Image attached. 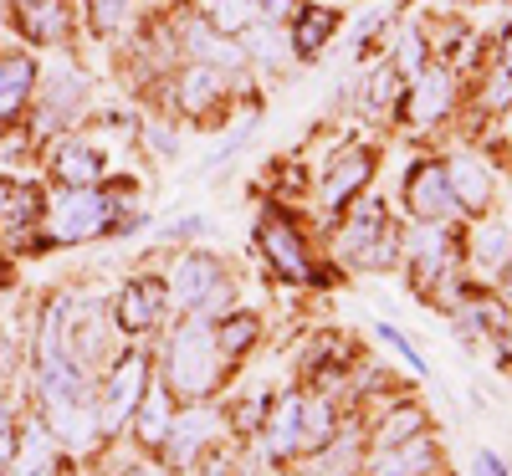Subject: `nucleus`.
Wrapping results in <instances>:
<instances>
[{"label":"nucleus","mask_w":512,"mask_h":476,"mask_svg":"<svg viewBox=\"0 0 512 476\" xmlns=\"http://www.w3.org/2000/svg\"><path fill=\"white\" fill-rule=\"evenodd\" d=\"M164 379H169V395L180 400L216 395L226 379V354L216 349V333L205 323H180V333L164 349Z\"/></svg>","instance_id":"nucleus-1"},{"label":"nucleus","mask_w":512,"mask_h":476,"mask_svg":"<svg viewBox=\"0 0 512 476\" xmlns=\"http://www.w3.org/2000/svg\"><path fill=\"white\" fill-rule=\"evenodd\" d=\"M379 338H384V343H390V349H395V354H400V359H405L410 369H425V359H420V354L410 349V343L400 338V328H390V323H379Z\"/></svg>","instance_id":"nucleus-33"},{"label":"nucleus","mask_w":512,"mask_h":476,"mask_svg":"<svg viewBox=\"0 0 512 476\" xmlns=\"http://www.w3.org/2000/svg\"><path fill=\"white\" fill-rule=\"evenodd\" d=\"M477 476H507V471H502V461L492 451H477Z\"/></svg>","instance_id":"nucleus-36"},{"label":"nucleus","mask_w":512,"mask_h":476,"mask_svg":"<svg viewBox=\"0 0 512 476\" xmlns=\"http://www.w3.org/2000/svg\"><path fill=\"white\" fill-rule=\"evenodd\" d=\"M410 256H415V287L431 292V282L446 272L451 241L441 236V226H425V221H420V231H415V241H410Z\"/></svg>","instance_id":"nucleus-12"},{"label":"nucleus","mask_w":512,"mask_h":476,"mask_svg":"<svg viewBox=\"0 0 512 476\" xmlns=\"http://www.w3.org/2000/svg\"><path fill=\"white\" fill-rule=\"evenodd\" d=\"M333 26H338V16H333L328 6L297 11V26H292V47H297V57H318V52H323V41L333 36Z\"/></svg>","instance_id":"nucleus-17"},{"label":"nucleus","mask_w":512,"mask_h":476,"mask_svg":"<svg viewBox=\"0 0 512 476\" xmlns=\"http://www.w3.org/2000/svg\"><path fill=\"white\" fill-rule=\"evenodd\" d=\"M216 430V415L210 410H185V420H169V430H164V466H195L200 461V446H205V436Z\"/></svg>","instance_id":"nucleus-7"},{"label":"nucleus","mask_w":512,"mask_h":476,"mask_svg":"<svg viewBox=\"0 0 512 476\" xmlns=\"http://www.w3.org/2000/svg\"><path fill=\"white\" fill-rule=\"evenodd\" d=\"M169 287H175V302L190 308V313H216L221 302H231V277H226V267L210 251L180 256L175 282H169Z\"/></svg>","instance_id":"nucleus-3"},{"label":"nucleus","mask_w":512,"mask_h":476,"mask_svg":"<svg viewBox=\"0 0 512 476\" xmlns=\"http://www.w3.org/2000/svg\"><path fill=\"white\" fill-rule=\"evenodd\" d=\"M205 11H210V26H216L221 36H241L256 16L251 0H205Z\"/></svg>","instance_id":"nucleus-26"},{"label":"nucleus","mask_w":512,"mask_h":476,"mask_svg":"<svg viewBox=\"0 0 512 476\" xmlns=\"http://www.w3.org/2000/svg\"><path fill=\"white\" fill-rule=\"evenodd\" d=\"M369 175H374L369 149H349V154H338V159H333V169H328V180H323V205H328V210H344V205L369 185Z\"/></svg>","instance_id":"nucleus-8"},{"label":"nucleus","mask_w":512,"mask_h":476,"mask_svg":"<svg viewBox=\"0 0 512 476\" xmlns=\"http://www.w3.org/2000/svg\"><path fill=\"white\" fill-rule=\"evenodd\" d=\"M384 226H390V221H384V205H379V200H364V205H359V215L349 221V231L338 236V251H344L354 267H364V256H369V246L379 241V231H384Z\"/></svg>","instance_id":"nucleus-13"},{"label":"nucleus","mask_w":512,"mask_h":476,"mask_svg":"<svg viewBox=\"0 0 512 476\" xmlns=\"http://www.w3.org/2000/svg\"><path fill=\"white\" fill-rule=\"evenodd\" d=\"M297 415H303V400H297V395L277 405L272 430H267V451H262V456L282 461V456H292V451H297Z\"/></svg>","instance_id":"nucleus-22"},{"label":"nucleus","mask_w":512,"mask_h":476,"mask_svg":"<svg viewBox=\"0 0 512 476\" xmlns=\"http://www.w3.org/2000/svg\"><path fill=\"white\" fill-rule=\"evenodd\" d=\"M390 461H395V466H400L405 476H431L441 456H436V441H425V436H410L405 446H395V451H390Z\"/></svg>","instance_id":"nucleus-24"},{"label":"nucleus","mask_w":512,"mask_h":476,"mask_svg":"<svg viewBox=\"0 0 512 476\" xmlns=\"http://www.w3.org/2000/svg\"><path fill=\"white\" fill-rule=\"evenodd\" d=\"M113 226V200L98 190V185H67L57 195V205L47 210V236L57 246H72V241H93Z\"/></svg>","instance_id":"nucleus-2"},{"label":"nucleus","mask_w":512,"mask_h":476,"mask_svg":"<svg viewBox=\"0 0 512 476\" xmlns=\"http://www.w3.org/2000/svg\"><path fill=\"white\" fill-rule=\"evenodd\" d=\"M31 88H36L31 57H21V52H6V57H0V118L21 113V103L31 98Z\"/></svg>","instance_id":"nucleus-15"},{"label":"nucleus","mask_w":512,"mask_h":476,"mask_svg":"<svg viewBox=\"0 0 512 476\" xmlns=\"http://www.w3.org/2000/svg\"><path fill=\"white\" fill-rule=\"evenodd\" d=\"M262 338V323H256L251 313H236L231 323H221V333H216V349L226 354V359H236V354H246L251 343Z\"/></svg>","instance_id":"nucleus-25"},{"label":"nucleus","mask_w":512,"mask_h":476,"mask_svg":"<svg viewBox=\"0 0 512 476\" xmlns=\"http://www.w3.org/2000/svg\"><path fill=\"white\" fill-rule=\"evenodd\" d=\"M159 308H164V282H154V277L128 282L123 297H118V328L123 333H144V328L159 323Z\"/></svg>","instance_id":"nucleus-9"},{"label":"nucleus","mask_w":512,"mask_h":476,"mask_svg":"<svg viewBox=\"0 0 512 476\" xmlns=\"http://www.w3.org/2000/svg\"><path fill=\"white\" fill-rule=\"evenodd\" d=\"M420 425H425V410L420 405H400L390 420L379 425V436H374V451L384 456V451H395V446H405L410 436H420Z\"/></svg>","instance_id":"nucleus-23"},{"label":"nucleus","mask_w":512,"mask_h":476,"mask_svg":"<svg viewBox=\"0 0 512 476\" xmlns=\"http://www.w3.org/2000/svg\"><path fill=\"white\" fill-rule=\"evenodd\" d=\"M395 93H400V72H395V67H379V72L369 77V108L395 103Z\"/></svg>","instance_id":"nucleus-31"},{"label":"nucleus","mask_w":512,"mask_h":476,"mask_svg":"<svg viewBox=\"0 0 512 476\" xmlns=\"http://www.w3.org/2000/svg\"><path fill=\"white\" fill-rule=\"evenodd\" d=\"M47 98H52V108H62V118H72L77 103H82V77H77V72H52Z\"/></svg>","instance_id":"nucleus-28"},{"label":"nucleus","mask_w":512,"mask_h":476,"mask_svg":"<svg viewBox=\"0 0 512 476\" xmlns=\"http://www.w3.org/2000/svg\"><path fill=\"white\" fill-rule=\"evenodd\" d=\"M16 364V349H11V338L6 333H0V379H6V369Z\"/></svg>","instance_id":"nucleus-38"},{"label":"nucleus","mask_w":512,"mask_h":476,"mask_svg":"<svg viewBox=\"0 0 512 476\" xmlns=\"http://www.w3.org/2000/svg\"><path fill=\"white\" fill-rule=\"evenodd\" d=\"M31 221H36V190L0 175V236H11Z\"/></svg>","instance_id":"nucleus-18"},{"label":"nucleus","mask_w":512,"mask_h":476,"mask_svg":"<svg viewBox=\"0 0 512 476\" xmlns=\"http://www.w3.org/2000/svg\"><path fill=\"white\" fill-rule=\"evenodd\" d=\"M256 241H262V256L272 262L277 277L287 282H308L313 277V262H308V251H303V236H297L282 215H262V226H256Z\"/></svg>","instance_id":"nucleus-5"},{"label":"nucleus","mask_w":512,"mask_h":476,"mask_svg":"<svg viewBox=\"0 0 512 476\" xmlns=\"http://www.w3.org/2000/svg\"><path fill=\"white\" fill-rule=\"evenodd\" d=\"M52 175H57L62 185H98V180L108 175V164H103L98 149L77 144V139H62V144L52 149Z\"/></svg>","instance_id":"nucleus-11"},{"label":"nucleus","mask_w":512,"mask_h":476,"mask_svg":"<svg viewBox=\"0 0 512 476\" xmlns=\"http://www.w3.org/2000/svg\"><path fill=\"white\" fill-rule=\"evenodd\" d=\"M128 476H144V471H128Z\"/></svg>","instance_id":"nucleus-43"},{"label":"nucleus","mask_w":512,"mask_h":476,"mask_svg":"<svg viewBox=\"0 0 512 476\" xmlns=\"http://www.w3.org/2000/svg\"><path fill=\"white\" fill-rule=\"evenodd\" d=\"M333 441V410L323 400H303V415H297V451H323Z\"/></svg>","instance_id":"nucleus-21"},{"label":"nucleus","mask_w":512,"mask_h":476,"mask_svg":"<svg viewBox=\"0 0 512 476\" xmlns=\"http://www.w3.org/2000/svg\"><path fill=\"white\" fill-rule=\"evenodd\" d=\"M144 395H149V364H144V354H128V359L108 374V384H103V400H98V410H93V430L113 436L128 415H139Z\"/></svg>","instance_id":"nucleus-4"},{"label":"nucleus","mask_w":512,"mask_h":476,"mask_svg":"<svg viewBox=\"0 0 512 476\" xmlns=\"http://www.w3.org/2000/svg\"><path fill=\"white\" fill-rule=\"evenodd\" d=\"M128 16V0H93V26L98 31H118Z\"/></svg>","instance_id":"nucleus-32"},{"label":"nucleus","mask_w":512,"mask_h":476,"mask_svg":"<svg viewBox=\"0 0 512 476\" xmlns=\"http://www.w3.org/2000/svg\"><path fill=\"white\" fill-rule=\"evenodd\" d=\"M256 6V16H267V21H287V16H297V0H251Z\"/></svg>","instance_id":"nucleus-34"},{"label":"nucleus","mask_w":512,"mask_h":476,"mask_svg":"<svg viewBox=\"0 0 512 476\" xmlns=\"http://www.w3.org/2000/svg\"><path fill=\"white\" fill-rule=\"evenodd\" d=\"M400 262V231L395 226H384L379 231V241L369 246V256H364V267H374V272H384V267H395Z\"/></svg>","instance_id":"nucleus-29"},{"label":"nucleus","mask_w":512,"mask_h":476,"mask_svg":"<svg viewBox=\"0 0 512 476\" xmlns=\"http://www.w3.org/2000/svg\"><path fill=\"white\" fill-rule=\"evenodd\" d=\"M169 420H175V415L164 410V395H144V405H139V441H144V446H159L164 430H169Z\"/></svg>","instance_id":"nucleus-27"},{"label":"nucleus","mask_w":512,"mask_h":476,"mask_svg":"<svg viewBox=\"0 0 512 476\" xmlns=\"http://www.w3.org/2000/svg\"><path fill=\"white\" fill-rule=\"evenodd\" d=\"M446 185L456 195V210H487L492 205V175H487V164L472 159V154H461L446 164Z\"/></svg>","instance_id":"nucleus-10"},{"label":"nucleus","mask_w":512,"mask_h":476,"mask_svg":"<svg viewBox=\"0 0 512 476\" xmlns=\"http://www.w3.org/2000/svg\"><path fill=\"white\" fill-rule=\"evenodd\" d=\"M487 103H492V108H507V103H512V72H497V77H492Z\"/></svg>","instance_id":"nucleus-35"},{"label":"nucleus","mask_w":512,"mask_h":476,"mask_svg":"<svg viewBox=\"0 0 512 476\" xmlns=\"http://www.w3.org/2000/svg\"><path fill=\"white\" fill-rule=\"evenodd\" d=\"M26 476H52V471H47V466H36V471H26Z\"/></svg>","instance_id":"nucleus-41"},{"label":"nucleus","mask_w":512,"mask_h":476,"mask_svg":"<svg viewBox=\"0 0 512 476\" xmlns=\"http://www.w3.org/2000/svg\"><path fill=\"white\" fill-rule=\"evenodd\" d=\"M507 72H512V36H507Z\"/></svg>","instance_id":"nucleus-42"},{"label":"nucleus","mask_w":512,"mask_h":476,"mask_svg":"<svg viewBox=\"0 0 512 476\" xmlns=\"http://www.w3.org/2000/svg\"><path fill=\"white\" fill-rule=\"evenodd\" d=\"M502 297L512 302V262H502Z\"/></svg>","instance_id":"nucleus-40"},{"label":"nucleus","mask_w":512,"mask_h":476,"mask_svg":"<svg viewBox=\"0 0 512 476\" xmlns=\"http://www.w3.org/2000/svg\"><path fill=\"white\" fill-rule=\"evenodd\" d=\"M21 31L31 36V41H62V31H67V6L62 0H21Z\"/></svg>","instance_id":"nucleus-16"},{"label":"nucleus","mask_w":512,"mask_h":476,"mask_svg":"<svg viewBox=\"0 0 512 476\" xmlns=\"http://www.w3.org/2000/svg\"><path fill=\"white\" fill-rule=\"evenodd\" d=\"M472 246H477V256L487 267H502L507 262V231L502 226H482L477 236H472Z\"/></svg>","instance_id":"nucleus-30"},{"label":"nucleus","mask_w":512,"mask_h":476,"mask_svg":"<svg viewBox=\"0 0 512 476\" xmlns=\"http://www.w3.org/2000/svg\"><path fill=\"white\" fill-rule=\"evenodd\" d=\"M369 476H405V471H400V466L390 461V451H384V456L374 461V471H369Z\"/></svg>","instance_id":"nucleus-39"},{"label":"nucleus","mask_w":512,"mask_h":476,"mask_svg":"<svg viewBox=\"0 0 512 476\" xmlns=\"http://www.w3.org/2000/svg\"><path fill=\"white\" fill-rule=\"evenodd\" d=\"M446 108H451V82H446V72H420L415 88H410V103H405V118H410V123H436Z\"/></svg>","instance_id":"nucleus-14"},{"label":"nucleus","mask_w":512,"mask_h":476,"mask_svg":"<svg viewBox=\"0 0 512 476\" xmlns=\"http://www.w3.org/2000/svg\"><path fill=\"white\" fill-rule=\"evenodd\" d=\"M11 451H16V430H0V471L11 466Z\"/></svg>","instance_id":"nucleus-37"},{"label":"nucleus","mask_w":512,"mask_h":476,"mask_svg":"<svg viewBox=\"0 0 512 476\" xmlns=\"http://www.w3.org/2000/svg\"><path fill=\"white\" fill-rule=\"evenodd\" d=\"M190 52L200 62H210V67H241V47H231V41L216 26H205V21L190 26Z\"/></svg>","instance_id":"nucleus-20"},{"label":"nucleus","mask_w":512,"mask_h":476,"mask_svg":"<svg viewBox=\"0 0 512 476\" xmlns=\"http://www.w3.org/2000/svg\"><path fill=\"white\" fill-rule=\"evenodd\" d=\"M405 200H410V210L420 215L425 226H441L446 215L456 210V195H451V185H446V169H436V164L410 169V180H405Z\"/></svg>","instance_id":"nucleus-6"},{"label":"nucleus","mask_w":512,"mask_h":476,"mask_svg":"<svg viewBox=\"0 0 512 476\" xmlns=\"http://www.w3.org/2000/svg\"><path fill=\"white\" fill-rule=\"evenodd\" d=\"M221 93H226L221 67H195V72H185V77H180V108H185V113H205Z\"/></svg>","instance_id":"nucleus-19"}]
</instances>
